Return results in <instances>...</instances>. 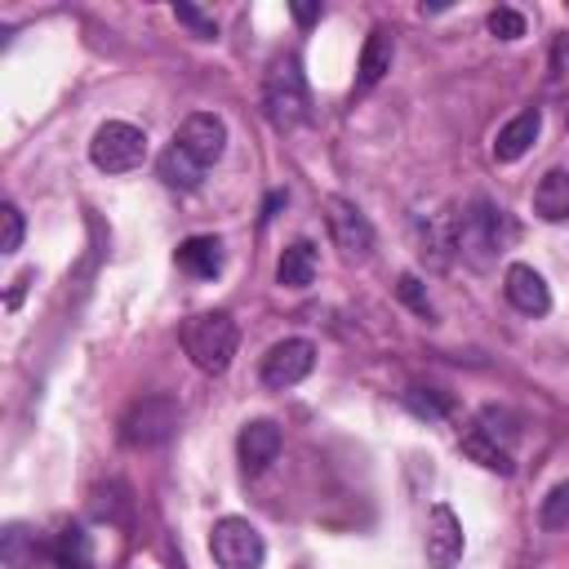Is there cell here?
Masks as SVG:
<instances>
[{"label":"cell","mask_w":569,"mask_h":569,"mask_svg":"<svg viewBox=\"0 0 569 569\" xmlns=\"http://www.w3.org/2000/svg\"><path fill=\"white\" fill-rule=\"evenodd\" d=\"M422 551L431 569H453L462 560V525L453 516V507L436 502L427 511V533H422Z\"/></svg>","instance_id":"obj_9"},{"label":"cell","mask_w":569,"mask_h":569,"mask_svg":"<svg viewBox=\"0 0 569 569\" xmlns=\"http://www.w3.org/2000/svg\"><path fill=\"white\" fill-rule=\"evenodd\" d=\"M280 445H284V436H280V427H276L271 418H253V422H244V427H240V436H236V453H240V467H244L249 476L267 471V467L276 462Z\"/></svg>","instance_id":"obj_11"},{"label":"cell","mask_w":569,"mask_h":569,"mask_svg":"<svg viewBox=\"0 0 569 569\" xmlns=\"http://www.w3.org/2000/svg\"><path fill=\"white\" fill-rule=\"evenodd\" d=\"M173 18H178V22H187L200 40H213V36H218L213 18H204V13H200V9H191V4H178V9H173Z\"/></svg>","instance_id":"obj_25"},{"label":"cell","mask_w":569,"mask_h":569,"mask_svg":"<svg viewBox=\"0 0 569 569\" xmlns=\"http://www.w3.org/2000/svg\"><path fill=\"white\" fill-rule=\"evenodd\" d=\"M538 133H542V111H538V107H525L520 116H511V120L498 129V138H493V160H498V164L520 160V156L538 142Z\"/></svg>","instance_id":"obj_13"},{"label":"cell","mask_w":569,"mask_h":569,"mask_svg":"<svg viewBox=\"0 0 569 569\" xmlns=\"http://www.w3.org/2000/svg\"><path fill=\"white\" fill-rule=\"evenodd\" d=\"M173 262H178L187 276H196V280H213V276L222 271V240H218V236H187V240L178 244Z\"/></svg>","instance_id":"obj_14"},{"label":"cell","mask_w":569,"mask_h":569,"mask_svg":"<svg viewBox=\"0 0 569 569\" xmlns=\"http://www.w3.org/2000/svg\"><path fill=\"white\" fill-rule=\"evenodd\" d=\"M316 267H320L316 244H311V240H293V244L280 253V262H276V280H280L284 289H307V284L316 280Z\"/></svg>","instance_id":"obj_17"},{"label":"cell","mask_w":569,"mask_h":569,"mask_svg":"<svg viewBox=\"0 0 569 569\" xmlns=\"http://www.w3.org/2000/svg\"><path fill=\"white\" fill-rule=\"evenodd\" d=\"M325 227H329V240L338 244V253L347 262H365L373 253V227L347 196H329L325 200Z\"/></svg>","instance_id":"obj_6"},{"label":"cell","mask_w":569,"mask_h":569,"mask_svg":"<svg viewBox=\"0 0 569 569\" xmlns=\"http://www.w3.org/2000/svg\"><path fill=\"white\" fill-rule=\"evenodd\" d=\"M391 53H396L391 31H387V27H373V31L365 36V49H360V76H356V84H360V89H373V84L391 71Z\"/></svg>","instance_id":"obj_16"},{"label":"cell","mask_w":569,"mask_h":569,"mask_svg":"<svg viewBox=\"0 0 569 569\" xmlns=\"http://www.w3.org/2000/svg\"><path fill=\"white\" fill-rule=\"evenodd\" d=\"M293 18L307 27V22H316V18H320V4H293Z\"/></svg>","instance_id":"obj_28"},{"label":"cell","mask_w":569,"mask_h":569,"mask_svg":"<svg viewBox=\"0 0 569 569\" xmlns=\"http://www.w3.org/2000/svg\"><path fill=\"white\" fill-rule=\"evenodd\" d=\"M449 240H453V249H458L471 267H489V262H498V253L511 249L516 222H511L498 204L476 200V204H467V209L449 222Z\"/></svg>","instance_id":"obj_1"},{"label":"cell","mask_w":569,"mask_h":569,"mask_svg":"<svg viewBox=\"0 0 569 569\" xmlns=\"http://www.w3.org/2000/svg\"><path fill=\"white\" fill-rule=\"evenodd\" d=\"M533 213L542 222H569V169H547L533 187Z\"/></svg>","instance_id":"obj_15"},{"label":"cell","mask_w":569,"mask_h":569,"mask_svg":"<svg viewBox=\"0 0 569 569\" xmlns=\"http://www.w3.org/2000/svg\"><path fill=\"white\" fill-rule=\"evenodd\" d=\"M502 289H507V302L520 316H547L551 311V289L529 262H511L507 276H502Z\"/></svg>","instance_id":"obj_12"},{"label":"cell","mask_w":569,"mask_h":569,"mask_svg":"<svg viewBox=\"0 0 569 569\" xmlns=\"http://www.w3.org/2000/svg\"><path fill=\"white\" fill-rule=\"evenodd\" d=\"M209 556H213L218 569H258L262 556H267V542L249 520L222 516L209 533Z\"/></svg>","instance_id":"obj_5"},{"label":"cell","mask_w":569,"mask_h":569,"mask_svg":"<svg viewBox=\"0 0 569 569\" xmlns=\"http://www.w3.org/2000/svg\"><path fill=\"white\" fill-rule=\"evenodd\" d=\"M311 365H316V347L307 338H284V342H276L262 356V382L276 387V391H284V387L302 382L311 373Z\"/></svg>","instance_id":"obj_8"},{"label":"cell","mask_w":569,"mask_h":569,"mask_svg":"<svg viewBox=\"0 0 569 569\" xmlns=\"http://www.w3.org/2000/svg\"><path fill=\"white\" fill-rule=\"evenodd\" d=\"M538 525L542 529H569V480H560L547 498H542V507H538Z\"/></svg>","instance_id":"obj_22"},{"label":"cell","mask_w":569,"mask_h":569,"mask_svg":"<svg viewBox=\"0 0 569 569\" xmlns=\"http://www.w3.org/2000/svg\"><path fill=\"white\" fill-rule=\"evenodd\" d=\"M236 342H240V329L227 311H200L182 325V347L200 373H222L236 356Z\"/></svg>","instance_id":"obj_2"},{"label":"cell","mask_w":569,"mask_h":569,"mask_svg":"<svg viewBox=\"0 0 569 569\" xmlns=\"http://www.w3.org/2000/svg\"><path fill=\"white\" fill-rule=\"evenodd\" d=\"M191 160L200 164H213L222 151H227V124L213 116V111H191L182 124H178V138H173Z\"/></svg>","instance_id":"obj_10"},{"label":"cell","mask_w":569,"mask_h":569,"mask_svg":"<svg viewBox=\"0 0 569 569\" xmlns=\"http://www.w3.org/2000/svg\"><path fill=\"white\" fill-rule=\"evenodd\" d=\"M409 409H413V413H422V418H440V413H445V400H440V396H431V391L422 396V387H413V391H409Z\"/></svg>","instance_id":"obj_27"},{"label":"cell","mask_w":569,"mask_h":569,"mask_svg":"<svg viewBox=\"0 0 569 569\" xmlns=\"http://www.w3.org/2000/svg\"><path fill=\"white\" fill-rule=\"evenodd\" d=\"M462 453H467L471 462H480L485 471H498V476H511V471H516L511 449H507L502 440H493L485 427H476V431H467V436H462Z\"/></svg>","instance_id":"obj_18"},{"label":"cell","mask_w":569,"mask_h":569,"mask_svg":"<svg viewBox=\"0 0 569 569\" xmlns=\"http://www.w3.org/2000/svg\"><path fill=\"white\" fill-rule=\"evenodd\" d=\"M156 169H160V178H164L169 187H182V191L200 187V173H204V164H200V160H191V156H187L178 142H169V147L160 151Z\"/></svg>","instance_id":"obj_20"},{"label":"cell","mask_w":569,"mask_h":569,"mask_svg":"<svg viewBox=\"0 0 569 569\" xmlns=\"http://www.w3.org/2000/svg\"><path fill=\"white\" fill-rule=\"evenodd\" d=\"M262 102L276 129H298L307 120V80L298 71V58H276L262 84Z\"/></svg>","instance_id":"obj_3"},{"label":"cell","mask_w":569,"mask_h":569,"mask_svg":"<svg viewBox=\"0 0 569 569\" xmlns=\"http://www.w3.org/2000/svg\"><path fill=\"white\" fill-rule=\"evenodd\" d=\"M173 427H178V405L169 396H147V400H138L124 413V440L129 445H142V449L169 440Z\"/></svg>","instance_id":"obj_7"},{"label":"cell","mask_w":569,"mask_h":569,"mask_svg":"<svg viewBox=\"0 0 569 569\" xmlns=\"http://www.w3.org/2000/svg\"><path fill=\"white\" fill-rule=\"evenodd\" d=\"M0 560L4 569H36L40 565V542L27 525H4L0 533Z\"/></svg>","instance_id":"obj_19"},{"label":"cell","mask_w":569,"mask_h":569,"mask_svg":"<svg viewBox=\"0 0 569 569\" xmlns=\"http://www.w3.org/2000/svg\"><path fill=\"white\" fill-rule=\"evenodd\" d=\"M0 227H4V231H0V253H18V249H22V231H27L18 204H9V200L0 204Z\"/></svg>","instance_id":"obj_23"},{"label":"cell","mask_w":569,"mask_h":569,"mask_svg":"<svg viewBox=\"0 0 569 569\" xmlns=\"http://www.w3.org/2000/svg\"><path fill=\"white\" fill-rule=\"evenodd\" d=\"M400 298H405L418 316H427V320H431V302H427V293H422V280H418V276H400Z\"/></svg>","instance_id":"obj_26"},{"label":"cell","mask_w":569,"mask_h":569,"mask_svg":"<svg viewBox=\"0 0 569 569\" xmlns=\"http://www.w3.org/2000/svg\"><path fill=\"white\" fill-rule=\"evenodd\" d=\"M89 160L102 173H129L147 160V133L129 120H107V124H98V133L89 142Z\"/></svg>","instance_id":"obj_4"},{"label":"cell","mask_w":569,"mask_h":569,"mask_svg":"<svg viewBox=\"0 0 569 569\" xmlns=\"http://www.w3.org/2000/svg\"><path fill=\"white\" fill-rule=\"evenodd\" d=\"M489 31H493L498 40H520V36H525V13H516V9H493V13H489Z\"/></svg>","instance_id":"obj_24"},{"label":"cell","mask_w":569,"mask_h":569,"mask_svg":"<svg viewBox=\"0 0 569 569\" xmlns=\"http://www.w3.org/2000/svg\"><path fill=\"white\" fill-rule=\"evenodd\" d=\"M58 560L67 565V569H84L89 565V533L80 529V525H67L62 533H58Z\"/></svg>","instance_id":"obj_21"}]
</instances>
